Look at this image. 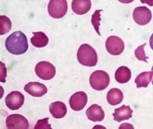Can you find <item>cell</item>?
<instances>
[{"label":"cell","mask_w":153,"mask_h":129,"mask_svg":"<svg viewBox=\"0 0 153 129\" xmlns=\"http://www.w3.org/2000/svg\"><path fill=\"white\" fill-rule=\"evenodd\" d=\"M6 49L12 54H23L28 50V41L22 32H15L7 38Z\"/></svg>","instance_id":"1"},{"label":"cell","mask_w":153,"mask_h":129,"mask_svg":"<svg viewBox=\"0 0 153 129\" xmlns=\"http://www.w3.org/2000/svg\"><path fill=\"white\" fill-rule=\"evenodd\" d=\"M77 59L81 64L92 67L97 64V54L96 50L89 44H82L77 52Z\"/></svg>","instance_id":"2"},{"label":"cell","mask_w":153,"mask_h":129,"mask_svg":"<svg viewBox=\"0 0 153 129\" xmlns=\"http://www.w3.org/2000/svg\"><path fill=\"white\" fill-rule=\"evenodd\" d=\"M90 86L96 90H104L110 84V77L103 70H97L91 74L89 78Z\"/></svg>","instance_id":"3"},{"label":"cell","mask_w":153,"mask_h":129,"mask_svg":"<svg viewBox=\"0 0 153 129\" xmlns=\"http://www.w3.org/2000/svg\"><path fill=\"white\" fill-rule=\"evenodd\" d=\"M48 13L54 18H63L68 11L66 0H51L48 6Z\"/></svg>","instance_id":"4"},{"label":"cell","mask_w":153,"mask_h":129,"mask_svg":"<svg viewBox=\"0 0 153 129\" xmlns=\"http://www.w3.org/2000/svg\"><path fill=\"white\" fill-rule=\"evenodd\" d=\"M35 73H36L38 78L44 80H49L55 77L56 68L51 63L42 61L35 66Z\"/></svg>","instance_id":"5"},{"label":"cell","mask_w":153,"mask_h":129,"mask_svg":"<svg viewBox=\"0 0 153 129\" xmlns=\"http://www.w3.org/2000/svg\"><path fill=\"white\" fill-rule=\"evenodd\" d=\"M106 49L112 55H119L124 50V43L118 36H111L106 40Z\"/></svg>","instance_id":"6"},{"label":"cell","mask_w":153,"mask_h":129,"mask_svg":"<svg viewBox=\"0 0 153 129\" xmlns=\"http://www.w3.org/2000/svg\"><path fill=\"white\" fill-rule=\"evenodd\" d=\"M6 125L8 129H27L29 128V122L21 114H11L7 117Z\"/></svg>","instance_id":"7"},{"label":"cell","mask_w":153,"mask_h":129,"mask_svg":"<svg viewBox=\"0 0 153 129\" xmlns=\"http://www.w3.org/2000/svg\"><path fill=\"white\" fill-rule=\"evenodd\" d=\"M152 18L151 11L146 7H138L134 8L133 12V18L138 25H146L150 22Z\"/></svg>","instance_id":"8"},{"label":"cell","mask_w":153,"mask_h":129,"mask_svg":"<svg viewBox=\"0 0 153 129\" xmlns=\"http://www.w3.org/2000/svg\"><path fill=\"white\" fill-rule=\"evenodd\" d=\"M5 103L8 109L18 110L24 103V96L20 91H12L6 97Z\"/></svg>","instance_id":"9"},{"label":"cell","mask_w":153,"mask_h":129,"mask_svg":"<svg viewBox=\"0 0 153 129\" xmlns=\"http://www.w3.org/2000/svg\"><path fill=\"white\" fill-rule=\"evenodd\" d=\"M70 106L74 111H81L87 103V95L84 91H78L71 97Z\"/></svg>","instance_id":"10"},{"label":"cell","mask_w":153,"mask_h":129,"mask_svg":"<svg viewBox=\"0 0 153 129\" xmlns=\"http://www.w3.org/2000/svg\"><path fill=\"white\" fill-rule=\"evenodd\" d=\"M24 90L33 97H42L47 94L48 89L40 82H29L24 87Z\"/></svg>","instance_id":"11"},{"label":"cell","mask_w":153,"mask_h":129,"mask_svg":"<svg viewBox=\"0 0 153 129\" xmlns=\"http://www.w3.org/2000/svg\"><path fill=\"white\" fill-rule=\"evenodd\" d=\"M86 116L93 122H101L105 117V113L101 106L97 104H93L86 110Z\"/></svg>","instance_id":"12"},{"label":"cell","mask_w":153,"mask_h":129,"mask_svg":"<svg viewBox=\"0 0 153 129\" xmlns=\"http://www.w3.org/2000/svg\"><path fill=\"white\" fill-rule=\"evenodd\" d=\"M71 8L75 14L84 15L91 8V1L90 0H74L71 3Z\"/></svg>","instance_id":"13"},{"label":"cell","mask_w":153,"mask_h":129,"mask_svg":"<svg viewBox=\"0 0 153 129\" xmlns=\"http://www.w3.org/2000/svg\"><path fill=\"white\" fill-rule=\"evenodd\" d=\"M49 112L54 118L60 119L63 118L67 114V107L61 101H55L52 103L49 106Z\"/></svg>","instance_id":"14"},{"label":"cell","mask_w":153,"mask_h":129,"mask_svg":"<svg viewBox=\"0 0 153 129\" xmlns=\"http://www.w3.org/2000/svg\"><path fill=\"white\" fill-rule=\"evenodd\" d=\"M133 114V110L127 106L123 105L118 109H115L113 113V119L117 122H122L123 120H128L132 117Z\"/></svg>","instance_id":"15"},{"label":"cell","mask_w":153,"mask_h":129,"mask_svg":"<svg viewBox=\"0 0 153 129\" xmlns=\"http://www.w3.org/2000/svg\"><path fill=\"white\" fill-rule=\"evenodd\" d=\"M123 100V94L119 89H111L107 93V100L111 105L114 106L121 103Z\"/></svg>","instance_id":"16"},{"label":"cell","mask_w":153,"mask_h":129,"mask_svg":"<svg viewBox=\"0 0 153 129\" xmlns=\"http://www.w3.org/2000/svg\"><path fill=\"white\" fill-rule=\"evenodd\" d=\"M31 43L34 47L42 48L48 45V37L42 32H33V36L31 38Z\"/></svg>","instance_id":"17"},{"label":"cell","mask_w":153,"mask_h":129,"mask_svg":"<svg viewBox=\"0 0 153 129\" xmlns=\"http://www.w3.org/2000/svg\"><path fill=\"white\" fill-rule=\"evenodd\" d=\"M131 70L127 67H120L115 72V79L119 83H127L131 79Z\"/></svg>","instance_id":"18"},{"label":"cell","mask_w":153,"mask_h":129,"mask_svg":"<svg viewBox=\"0 0 153 129\" xmlns=\"http://www.w3.org/2000/svg\"><path fill=\"white\" fill-rule=\"evenodd\" d=\"M153 77V72H143L140 75H138L136 79H134V82H136L137 87V88H147L149 86V84L150 83L151 79Z\"/></svg>","instance_id":"19"},{"label":"cell","mask_w":153,"mask_h":129,"mask_svg":"<svg viewBox=\"0 0 153 129\" xmlns=\"http://www.w3.org/2000/svg\"><path fill=\"white\" fill-rule=\"evenodd\" d=\"M11 29V21L7 16L0 17V34L4 35Z\"/></svg>","instance_id":"20"},{"label":"cell","mask_w":153,"mask_h":129,"mask_svg":"<svg viewBox=\"0 0 153 129\" xmlns=\"http://www.w3.org/2000/svg\"><path fill=\"white\" fill-rule=\"evenodd\" d=\"M100 14H101V10L100 9H97L95 11V13L92 15V18L91 21L92 24L95 28V30L97 32V33L98 35H100Z\"/></svg>","instance_id":"21"},{"label":"cell","mask_w":153,"mask_h":129,"mask_svg":"<svg viewBox=\"0 0 153 129\" xmlns=\"http://www.w3.org/2000/svg\"><path fill=\"white\" fill-rule=\"evenodd\" d=\"M146 46V43H143L142 45H140L139 47L137 48V50L134 51V55H136V57L140 60V61H144V62H147L148 61V57L147 55L145 54V50H144V48H145Z\"/></svg>","instance_id":"22"},{"label":"cell","mask_w":153,"mask_h":129,"mask_svg":"<svg viewBox=\"0 0 153 129\" xmlns=\"http://www.w3.org/2000/svg\"><path fill=\"white\" fill-rule=\"evenodd\" d=\"M51 125L48 124V118L38 120L36 125H34V129H50Z\"/></svg>","instance_id":"23"},{"label":"cell","mask_w":153,"mask_h":129,"mask_svg":"<svg viewBox=\"0 0 153 129\" xmlns=\"http://www.w3.org/2000/svg\"><path fill=\"white\" fill-rule=\"evenodd\" d=\"M1 67H2V76H1V81L5 82L6 81V67H4L3 63H1Z\"/></svg>","instance_id":"24"},{"label":"cell","mask_w":153,"mask_h":129,"mask_svg":"<svg viewBox=\"0 0 153 129\" xmlns=\"http://www.w3.org/2000/svg\"><path fill=\"white\" fill-rule=\"evenodd\" d=\"M127 127H129V128H134V126L132 125H130V124H126V125H122L121 126H120V128L122 129V128H127Z\"/></svg>","instance_id":"25"},{"label":"cell","mask_w":153,"mask_h":129,"mask_svg":"<svg viewBox=\"0 0 153 129\" xmlns=\"http://www.w3.org/2000/svg\"><path fill=\"white\" fill-rule=\"evenodd\" d=\"M149 45H150L151 49L153 50V34L150 36V39H149Z\"/></svg>","instance_id":"26"},{"label":"cell","mask_w":153,"mask_h":129,"mask_svg":"<svg viewBox=\"0 0 153 129\" xmlns=\"http://www.w3.org/2000/svg\"><path fill=\"white\" fill-rule=\"evenodd\" d=\"M152 72H153V67H152ZM152 84H153V79H152Z\"/></svg>","instance_id":"27"}]
</instances>
